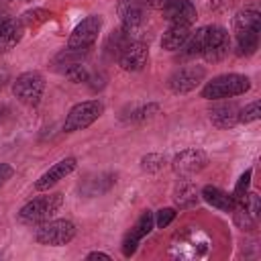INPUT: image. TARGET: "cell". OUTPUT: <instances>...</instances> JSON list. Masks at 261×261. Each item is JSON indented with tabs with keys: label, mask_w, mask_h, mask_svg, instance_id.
<instances>
[{
	"label": "cell",
	"mask_w": 261,
	"mask_h": 261,
	"mask_svg": "<svg viewBox=\"0 0 261 261\" xmlns=\"http://www.w3.org/2000/svg\"><path fill=\"white\" fill-rule=\"evenodd\" d=\"M251 88V80L243 73H222L212 77L202 88V98L206 100H224L245 94Z\"/></svg>",
	"instance_id": "obj_1"
},
{
	"label": "cell",
	"mask_w": 261,
	"mask_h": 261,
	"mask_svg": "<svg viewBox=\"0 0 261 261\" xmlns=\"http://www.w3.org/2000/svg\"><path fill=\"white\" fill-rule=\"evenodd\" d=\"M61 206H63V196H61V194L41 196V198H35V200H31V202H27V204L18 210V218H20V222H27V224L45 222V220H49L51 216H55Z\"/></svg>",
	"instance_id": "obj_2"
},
{
	"label": "cell",
	"mask_w": 261,
	"mask_h": 261,
	"mask_svg": "<svg viewBox=\"0 0 261 261\" xmlns=\"http://www.w3.org/2000/svg\"><path fill=\"white\" fill-rule=\"evenodd\" d=\"M104 112V104L100 100H86L75 104L63 122V130L65 133H75V130H84L88 128L92 122H96Z\"/></svg>",
	"instance_id": "obj_3"
},
{
	"label": "cell",
	"mask_w": 261,
	"mask_h": 261,
	"mask_svg": "<svg viewBox=\"0 0 261 261\" xmlns=\"http://www.w3.org/2000/svg\"><path fill=\"white\" fill-rule=\"evenodd\" d=\"M75 237V224L71 220H45L39 228H37V243L41 245H49V247H61L67 245L71 239Z\"/></svg>",
	"instance_id": "obj_4"
},
{
	"label": "cell",
	"mask_w": 261,
	"mask_h": 261,
	"mask_svg": "<svg viewBox=\"0 0 261 261\" xmlns=\"http://www.w3.org/2000/svg\"><path fill=\"white\" fill-rule=\"evenodd\" d=\"M45 90V80L39 71H24L12 84V94L27 106H37Z\"/></svg>",
	"instance_id": "obj_5"
},
{
	"label": "cell",
	"mask_w": 261,
	"mask_h": 261,
	"mask_svg": "<svg viewBox=\"0 0 261 261\" xmlns=\"http://www.w3.org/2000/svg\"><path fill=\"white\" fill-rule=\"evenodd\" d=\"M102 29V16L100 14H90L86 16L69 35L67 39V47L69 49H80V51H88L94 41L98 39V33Z\"/></svg>",
	"instance_id": "obj_6"
},
{
	"label": "cell",
	"mask_w": 261,
	"mask_h": 261,
	"mask_svg": "<svg viewBox=\"0 0 261 261\" xmlns=\"http://www.w3.org/2000/svg\"><path fill=\"white\" fill-rule=\"evenodd\" d=\"M204 77H206V69L202 65H188L173 71L171 77L167 80V86L173 94H188L196 90L204 82Z\"/></svg>",
	"instance_id": "obj_7"
},
{
	"label": "cell",
	"mask_w": 261,
	"mask_h": 261,
	"mask_svg": "<svg viewBox=\"0 0 261 261\" xmlns=\"http://www.w3.org/2000/svg\"><path fill=\"white\" fill-rule=\"evenodd\" d=\"M230 47V39L226 29L218 27V24H210L206 27V41H204V59L206 61H220L226 57Z\"/></svg>",
	"instance_id": "obj_8"
},
{
	"label": "cell",
	"mask_w": 261,
	"mask_h": 261,
	"mask_svg": "<svg viewBox=\"0 0 261 261\" xmlns=\"http://www.w3.org/2000/svg\"><path fill=\"white\" fill-rule=\"evenodd\" d=\"M206 165H208V155L200 149H186V151L177 153L171 161V167L179 177H190V175L202 171Z\"/></svg>",
	"instance_id": "obj_9"
},
{
	"label": "cell",
	"mask_w": 261,
	"mask_h": 261,
	"mask_svg": "<svg viewBox=\"0 0 261 261\" xmlns=\"http://www.w3.org/2000/svg\"><path fill=\"white\" fill-rule=\"evenodd\" d=\"M118 65L124 69V71H141L145 65H147V59H149V49L145 43L141 41H128V45L118 53Z\"/></svg>",
	"instance_id": "obj_10"
},
{
	"label": "cell",
	"mask_w": 261,
	"mask_h": 261,
	"mask_svg": "<svg viewBox=\"0 0 261 261\" xmlns=\"http://www.w3.org/2000/svg\"><path fill=\"white\" fill-rule=\"evenodd\" d=\"M118 16L122 22V29L130 35L137 31L145 18V0H118Z\"/></svg>",
	"instance_id": "obj_11"
},
{
	"label": "cell",
	"mask_w": 261,
	"mask_h": 261,
	"mask_svg": "<svg viewBox=\"0 0 261 261\" xmlns=\"http://www.w3.org/2000/svg\"><path fill=\"white\" fill-rule=\"evenodd\" d=\"M163 18L169 24H186V27H190L196 20V6L190 0H173L163 8Z\"/></svg>",
	"instance_id": "obj_12"
},
{
	"label": "cell",
	"mask_w": 261,
	"mask_h": 261,
	"mask_svg": "<svg viewBox=\"0 0 261 261\" xmlns=\"http://www.w3.org/2000/svg\"><path fill=\"white\" fill-rule=\"evenodd\" d=\"M75 165H77L75 157H65V159L57 161L55 165H51V167L35 181V188H37V190H49V188L55 186L59 179H63L65 175H69V173L75 169Z\"/></svg>",
	"instance_id": "obj_13"
},
{
	"label": "cell",
	"mask_w": 261,
	"mask_h": 261,
	"mask_svg": "<svg viewBox=\"0 0 261 261\" xmlns=\"http://www.w3.org/2000/svg\"><path fill=\"white\" fill-rule=\"evenodd\" d=\"M210 122L218 128H230L239 122V108L232 102H220L210 108Z\"/></svg>",
	"instance_id": "obj_14"
},
{
	"label": "cell",
	"mask_w": 261,
	"mask_h": 261,
	"mask_svg": "<svg viewBox=\"0 0 261 261\" xmlns=\"http://www.w3.org/2000/svg\"><path fill=\"white\" fill-rule=\"evenodd\" d=\"M200 196H202V200H206L210 206H214V208H218V210H224V212H232L234 206H237V200H234L230 194H226L224 190L216 188V186H206V188H202Z\"/></svg>",
	"instance_id": "obj_15"
},
{
	"label": "cell",
	"mask_w": 261,
	"mask_h": 261,
	"mask_svg": "<svg viewBox=\"0 0 261 261\" xmlns=\"http://www.w3.org/2000/svg\"><path fill=\"white\" fill-rule=\"evenodd\" d=\"M22 24L20 20L12 18H0V51H6L14 47L22 37Z\"/></svg>",
	"instance_id": "obj_16"
},
{
	"label": "cell",
	"mask_w": 261,
	"mask_h": 261,
	"mask_svg": "<svg viewBox=\"0 0 261 261\" xmlns=\"http://www.w3.org/2000/svg\"><path fill=\"white\" fill-rule=\"evenodd\" d=\"M190 33L192 31L186 24H169V29L161 37V47L165 51H177V49L184 47V43L190 37Z\"/></svg>",
	"instance_id": "obj_17"
},
{
	"label": "cell",
	"mask_w": 261,
	"mask_h": 261,
	"mask_svg": "<svg viewBox=\"0 0 261 261\" xmlns=\"http://www.w3.org/2000/svg\"><path fill=\"white\" fill-rule=\"evenodd\" d=\"M232 27H234V33H241V31H261V14H259V10L245 8V10L237 12L234 20H232Z\"/></svg>",
	"instance_id": "obj_18"
},
{
	"label": "cell",
	"mask_w": 261,
	"mask_h": 261,
	"mask_svg": "<svg viewBox=\"0 0 261 261\" xmlns=\"http://www.w3.org/2000/svg\"><path fill=\"white\" fill-rule=\"evenodd\" d=\"M86 53H88V51H80V49H69V47H67V49H63L61 53H57V55L53 57L51 65H53L55 71L65 73L71 65H75V63H84Z\"/></svg>",
	"instance_id": "obj_19"
},
{
	"label": "cell",
	"mask_w": 261,
	"mask_h": 261,
	"mask_svg": "<svg viewBox=\"0 0 261 261\" xmlns=\"http://www.w3.org/2000/svg\"><path fill=\"white\" fill-rule=\"evenodd\" d=\"M259 47V31H241L237 33L239 55H253Z\"/></svg>",
	"instance_id": "obj_20"
},
{
	"label": "cell",
	"mask_w": 261,
	"mask_h": 261,
	"mask_svg": "<svg viewBox=\"0 0 261 261\" xmlns=\"http://www.w3.org/2000/svg\"><path fill=\"white\" fill-rule=\"evenodd\" d=\"M204 41H206V27H200V29H196L194 33H190V37L186 39V43H184V47H181L184 55H188V57H192V55H202V51H204Z\"/></svg>",
	"instance_id": "obj_21"
},
{
	"label": "cell",
	"mask_w": 261,
	"mask_h": 261,
	"mask_svg": "<svg viewBox=\"0 0 261 261\" xmlns=\"http://www.w3.org/2000/svg\"><path fill=\"white\" fill-rule=\"evenodd\" d=\"M175 204L179 208H192L198 204L200 200V194L196 192V188L192 184H179V188L175 190V196H173Z\"/></svg>",
	"instance_id": "obj_22"
},
{
	"label": "cell",
	"mask_w": 261,
	"mask_h": 261,
	"mask_svg": "<svg viewBox=\"0 0 261 261\" xmlns=\"http://www.w3.org/2000/svg\"><path fill=\"white\" fill-rule=\"evenodd\" d=\"M51 18V12L45 8H31L27 12H22V16L18 18L22 27H39L43 22H47Z\"/></svg>",
	"instance_id": "obj_23"
},
{
	"label": "cell",
	"mask_w": 261,
	"mask_h": 261,
	"mask_svg": "<svg viewBox=\"0 0 261 261\" xmlns=\"http://www.w3.org/2000/svg\"><path fill=\"white\" fill-rule=\"evenodd\" d=\"M128 41H133V39H130V35H128L124 29L112 31V35L108 37L106 49H108V53H112V55H116V57H118V53L128 45Z\"/></svg>",
	"instance_id": "obj_24"
},
{
	"label": "cell",
	"mask_w": 261,
	"mask_h": 261,
	"mask_svg": "<svg viewBox=\"0 0 261 261\" xmlns=\"http://www.w3.org/2000/svg\"><path fill=\"white\" fill-rule=\"evenodd\" d=\"M153 226H155V218H153V212H149V210H145L141 216H139V220H137V224L130 228V232L141 241V239H145L151 230H153Z\"/></svg>",
	"instance_id": "obj_25"
},
{
	"label": "cell",
	"mask_w": 261,
	"mask_h": 261,
	"mask_svg": "<svg viewBox=\"0 0 261 261\" xmlns=\"http://www.w3.org/2000/svg\"><path fill=\"white\" fill-rule=\"evenodd\" d=\"M259 118H261V104H259L257 100L239 110V122H243V124L255 122V120H259Z\"/></svg>",
	"instance_id": "obj_26"
},
{
	"label": "cell",
	"mask_w": 261,
	"mask_h": 261,
	"mask_svg": "<svg viewBox=\"0 0 261 261\" xmlns=\"http://www.w3.org/2000/svg\"><path fill=\"white\" fill-rule=\"evenodd\" d=\"M232 212H234V224H237L239 228H243V230H251V228L255 226V216L249 214L241 204H237Z\"/></svg>",
	"instance_id": "obj_27"
},
{
	"label": "cell",
	"mask_w": 261,
	"mask_h": 261,
	"mask_svg": "<svg viewBox=\"0 0 261 261\" xmlns=\"http://www.w3.org/2000/svg\"><path fill=\"white\" fill-rule=\"evenodd\" d=\"M251 173H253V171H251V169H247V171L239 177V181H237V186H234V192L230 194V196L237 200V204H239V202L245 198V194L249 192V186H251Z\"/></svg>",
	"instance_id": "obj_28"
},
{
	"label": "cell",
	"mask_w": 261,
	"mask_h": 261,
	"mask_svg": "<svg viewBox=\"0 0 261 261\" xmlns=\"http://www.w3.org/2000/svg\"><path fill=\"white\" fill-rule=\"evenodd\" d=\"M63 75H65L69 82L80 84V82H86L90 73H88V67H86L84 63H75V65H71V67H69V69L63 73Z\"/></svg>",
	"instance_id": "obj_29"
},
{
	"label": "cell",
	"mask_w": 261,
	"mask_h": 261,
	"mask_svg": "<svg viewBox=\"0 0 261 261\" xmlns=\"http://www.w3.org/2000/svg\"><path fill=\"white\" fill-rule=\"evenodd\" d=\"M175 210L173 208H161V210H157V214H153V218H155V226L157 228H165V226H169L171 222H173V218H175Z\"/></svg>",
	"instance_id": "obj_30"
},
{
	"label": "cell",
	"mask_w": 261,
	"mask_h": 261,
	"mask_svg": "<svg viewBox=\"0 0 261 261\" xmlns=\"http://www.w3.org/2000/svg\"><path fill=\"white\" fill-rule=\"evenodd\" d=\"M159 106L157 104H147V106H141L137 110L130 112V120H145V118H151L153 114H157Z\"/></svg>",
	"instance_id": "obj_31"
},
{
	"label": "cell",
	"mask_w": 261,
	"mask_h": 261,
	"mask_svg": "<svg viewBox=\"0 0 261 261\" xmlns=\"http://www.w3.org/2000/svg\"><path fill=\"white\" fill-rule=\"evenodd\" d=\"M163 163H165V159L161 155H147L141 161V165H143L145 171H159L163 167Z\"/></svg>",
	"instance_id": "obj_32"
},
{
	"label": "cell",
	"mask_w": 261,
	"mask_h": 261,
	"mask_svg": "<svg viewBox=\"0 0 261 261\" xmlns=\"http://www.w3.org/2000/svg\"><path fill=\"white\" fill-rule=\"evenodd\" d=\"M137 247H139V239H137L133 232H128V234L124 237V241H122V255H124V257H133L135 251H137Z\"/></svg>",
	"instance_id": "obj_33"
},
{
	"label": "cell",
	"mask_w": 261,
	"mask_h": 261,
	"mask_svg": "<svg viewBox=\"0 0 261 261\" xmlns=\"http://www.w3.org/2000/svg\"><path fill=\"white\" fill-rule=\"evenodd\" d=\"M86 82H90V90H102L104 88V84H106V75L104 73H94V75H88V80Z\"/></svg>",
	"instance_id": "obj_34"
},
{
	"label": "cell",
	"mask_w": 261,
	"mask_h": 261,
	"mask_svg": "<svg viewBox=\"0 0 261 261\" xmlns=\"http://www.w3.org/2000/svg\"><path fill=\"white\" fill-rule=\"evenodd\" d=\"M12 173H14V169L8 163H0V188L12 177Z\"/></svg>",
	"instance_id": "obj_35"
},
{
	"label": "cell",
	"mask_w": 261,
	"mask_h": 261,
	"mask_svg": "<svg viewBox=\"0 0 261 261\" xmlns=\"http://www.w3.org/2000/svg\"><path fill=\"white\" fill-rule=\"evenodd\" d=\"M145 2H147L151 8H159V10H163V8H165L169 2H173V0H145Z\"/></svg>",
	"instance_id": "obj_36"
},
{
	"label": "cell",
	"mask_w": 261,
	"mask_h": 261,
	"mask_svg": "<svg viewBox=\"0 0 261 261\" xmlns=\"http://www.w3.org/2000/svg\"><path fill=\"white\" fill-rule=\"evenodd\" d=\"M86 259H106V261H108L110 255H108V253H102V251H94V253H90Z\"/></svg>",
	"instance_id": "obj_37"
}]
</instances>
